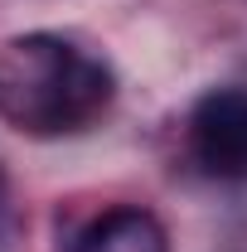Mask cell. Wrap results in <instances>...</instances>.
Segmentation results:
<instances>
[{
    "label": "cell",
    "instance_id": "2",
    "mask_svg": "<svg viewBox=\"0 0 247 252\" xmlns=\"http://www.w3.org/2000/svg\"><path fill=\"white\" fill-rule=\"evenodd\" d=\"M189 151L214 180H247V88H214L194 102Z\"/></svg>",
    "mask_w": 247,
    "mask_h": 252
},
{
    "label": "cell",
    "instance_id": "1",
    "mask_svg": "<svg viewBox=\"0 0 247 252\" xmlns=\"http://www.w3.org/2000/svg\"><path fill=\"white\" fill-rule=\"evenodd\" d=\"M112 97V68L63 34H15L0 44V122L20 136L54 141L88 131Z\"/></svg>",
    "mask_w": 247,
    "mask_h": 252
},
{
    "label": "cell",
    "instance_id": "3",
    "mask_svg": "<svg viewBox=\"0 0 247 252\" xmlns=\"http://www.w3.org/2000/svg\"><path fill=\"white\" fill-rule=\"evenodd\" d=\"M68 252H170V238L155 214L146 209H131V204H117L107 214H97Z\"/></svg>",
    "mask_w": 247,
    "mask_h": 252
}]
</instances>
